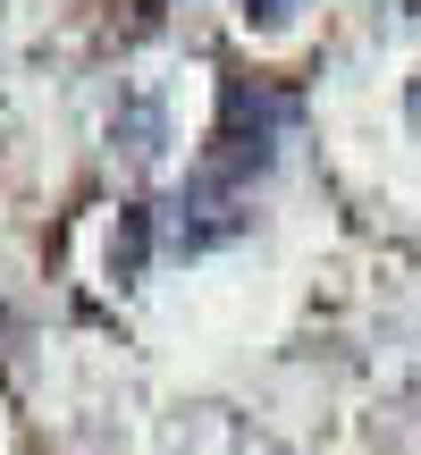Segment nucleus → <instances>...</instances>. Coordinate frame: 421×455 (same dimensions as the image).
Masks as SVG:
<instances>
[{
  "mask_svg": "<svg viewBox=\"0 0 421 455\" xmlns=\"http://www.w3.org/2000/svg\"><path fill=\"white\" fill-rule=\"evenodd\" d=\"M244 203L227 195V186H186L178 203H161L152 212V228H161V253H210V244H227V236H244Z\"/></svg>",
  "mask_w": 421,
  "mask_h": 455,
  "instance_id": "f257e3e1",
  "label": "nucleus"
},
{
  "mask_svg": "<svg viewBox=\"0 0 421 455\" xmlns=\"http://www.w3.org/2000/svg\"><path fill=\"white\" fill-rule=\"evenodd\" d=\"M295 9H304V0H244L253 26H295Z\"/></svg>",
  "mask_w": 421,
  "mask_h": 455,
  "instance_id": "f03ea898",
  "label": "nucleus"
},
{
  "mask_svg": "<svg viewBox=\"0 0 421 455\" xmlns=\"http://www.w3.org/2000/svg\"><path fill=\"white\" fill-rule=\"evenodd\" d=\"M379 17L388 26H421V0H379Z\"/></svg>",
  "mask_w": 421,
  "mask_h": 455,
  "instance_id": "7ed1b4c3",
  "label": "nucleus"
},
{
  "mask_svg": "<svg viewBox=\"0 0 421 455\" xmlns=\"http://www.w3.org/2000/svg\"><path fill=\"white\" fill-rule=\"evenodd\" d=\"M405 118H413V127H421V68H413V76H405Z\"/></svg>",
  "mask_w": 421,
  "mask_h": 455,
  "instance_id": "20e7f679",
  "label": "nucleus"
}]
</instances>
